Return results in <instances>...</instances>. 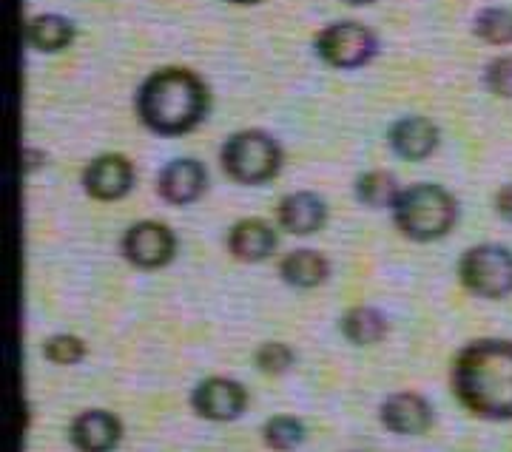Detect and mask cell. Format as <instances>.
Segmentation results:
<instances>
[{"label": "cell", "mask_w": 512, "mask_h": 452, "mask_svg": "<svg viewBox=\"0 0 512 452\" xmlns=\"http://www.w3.org/2000/svg\"><path fill=\"white\" fill-rule=\"evenodd\" d=\"M453 393L481 418H512V342L481 339L467 344L453 362Z\"/></svg>", "instance_id": "1"}, {"label": "cell", "mask_w": 512, "mask_h": 452, "mask_svg": "<svg viewBox=\"0 0 512 452\" xmlns=\"http://www.w3.org/2000/svg\"><path fill=\"white\" fill-rule=\"evenodd\" d=\"M208 114V89L188 69H160L137 91V117L160 137H177Z\"/></svg>", "instance_id": "2"}, {"label": "cell", "mask_w": 512, "mask_h": 452, "mask_svg": "<svg viewBox=\"0 0 512 452\" xmlns=\"http://www.w3.org/2000/svg\"><path fill=\"white\" fill-rule=\"evenodd\" d=\"M393 219L404 236L416 242H433L450 234L456 222V199L441 185L402 188L393 202Z\"/></svg>", "instance_id": "3"}, {"label": "cell", "mask_w": 512, "mask_h": 452, "mask_svg": "<svg viewBox=\"0 0 512 452\" xmlns=\"http://www.w3.org/2000/svg\"><path fill=\"white\" fill-rule=\"evenodd\" d=\"M222 171L234 182L259 185L274 180L282 168V148L265 131H237L220 151Z\"/></svg>", "instance_id": "4"}, {"label": "cell", "mask_w": 512, "mask_h": 452, "mask_svg": "<svg viewBox=\"0 0 512 452\" xmlns=\"http://www.w3.org/2000/svg\"><path fill=\"white\" fill-rule=\"evenodd\" d=\"M458 276L481 299H504L512 293V251L501 245L470 248L458 262Z\"/></svg>", "instance_id": "5"}, {"label": "cell", "mask_w": 512, "mask_h": 452, "mask_svg": "<svg viewBox=\"0 0 512 452\" xmlns=\"http://www.w3.org/2000/svg\"><path fill=\"white\" fill-rule=\"evenodd\" d=\"M316 52L333 69H359L376 55V37L362 23L342 20L319 32Z\"/></svg>", "instance_id": "6"}, {"label": "cell", "mask_w": 512, "mask_h": 452, "mask_svg": "<svg viewBox=\"0 0 512 452\" xmlns=\"http://www.w3.org/2000/svg\"><path fill=\"white\" fill-rule=\"evenodd\" d=\"M123 256L143 271L163 268L174 259V234L163 222H137L123 236Z\"/></svg>", "instance_id": "7"}, {"label": "cell", "mask_w": 512, "mask_h": 452, "mask_svg": "<svg viewBox=\"0 0 512 452\" xmlns=\"http://www.w3.org/2000/svg\"><path fill=\"white\" fill-rule=\"evenodd\" d=\"M194 410L208 421H234L242 416L248 396L242 390V384L234 379H222V376H211L197 384L194 396H191Z\"/></svg>", "instance_id": "8"}, {"label": "cell", "mask_w": 512, "mask_h": 452, "mask_svg": "<svg viewBox=\"0 0 512 452\" xmlns=\"http://www.w3.org/2000/svg\"><path fill=\"white\" fill-rule=\"evenodd\" d=\"M134 185V165L123 154H100L83 171V188L94 199H123Z\"/></svg>", "instance_id": "9"}, {"label": "cell", "mask_w": 512, "mask_h": 452, "mask_svg": "<svg viewBox=\"0 0 512 452\" xmlns=\"http://www.w3.org/2000/svg\"><path fill=\"white\" fill-rule=\"evenodd\" d=\"M72 444L80 452H109L120 444L123 427L106 410H86L72 421Z\"/></svg>", "instance_id": "10"}, {"label": "cell", "mask_w": 512, "mask_h": 452, "mask_svg": "<svg viewBox=\"0 0 512 452\" xmlns=\"http://www.w3.org/2000/svg\"><path fill=\"white\" fill-rule=\"evenodd\" d=\"M279 225L296 236H308L313 231H319L328 219V205L325 199L316 197L311 191H296L279 202V211H276Z\"/></svg>", "instance_id": "11"}, {"label": "cell", "mask_w": 512, "mask_h": 452, "mask_svg": "<svg viewBox=\"0 0 512 452\" xmlns=\"http://www.w3.org/2000/svg\"><path fill=\"white\" fill-rule=\"evenodd\" d=\"M390 148L404 157V160H413L419 163L424 157H430L439 145V128L433 126L427 117H404L399 123L390 126Z\"/></svg>", "instance_id": "12"}, {"label": "cell", "mask_w": 512, "mask_h": 452, "mask_svg": "<svg viewBox=\"0 0 512 452\" xmlns=\"http://www.w3.org/2000/svg\"><path fill=\"white\" fill-rule=\"evenodd\" d=\"M205 188V168L197 160H174L160 171L157 191L171 205H188L200 197Z\"/></svg>", "instance_id": "13"}, {"label": "cell", "mask_w": 512, "mask_h": 452, "mask_svg": "<svg viewBox=\"0 0 512 452\" xmlns=\"http://www.w3.org/2000/svg\"><path fill=\"white\" fill-rule=\"evenodd\" d=\"M430 418V404L416 393H396L382 404V424L396 435L424 433Z\"/></svg>", "instance_id": "14"}, {"label": "cell", "mask_w": 512, "mask_h": 452, "mask_svg": "<svg viewBox=\"0 0 512 452\" xmlns=\"http://www.w3.org/2000/svg\"><path fill=\"white\" fill-rule=\"evenodd\" d=\"M276 234L265 219H239L228 234V251L242 262H262L274 254Z\"/></svg>", "instance_id": "15"}, {"label": "cell", "mask_w": 512, "mask_h": 452, "mask_svg": "<svg viewBox=\"0 0 512 452\" xmlns=\"http://www.w3.org/2000/svg\"><path fill=\"white\" fill-rule=\"evenodd\" d=\"M26 40L37 52H60L66 46H72L74 40V23L60 18V15H37L26 23Z\"/></svg>", "instance_id": "16"}, {"label": "cell", "mask_w": 512, "mask_h": 452, "mask_svg": "<svg viewBox=\"0 0 512 452\" xmlns=\"http://www.w3.org/2000/svg\"><path fill=\"white\" fill-rule=\"evenodd\" d=\"M279 273L293 288L311 290L328 279V262H325V256H319L316 251L302 248V251H293L279 262Z\"/></svg>", "instance_id": "17"}, {"label": "cell", "mask_w": 512, "mask_h": 452, "mask_svg": "<svg viewBox=\"0 0 512 452\" xmlns=\"http://www.w3.org/2000/svg\"><path fill=\"white\" fill-rule=\"evenodd\" d=\"M342 333L353 344H376L387 333V322L376 308H350L342 316Z\"/></svg>", "instance_id": "18"}, {"label": "cell", "mask_w": 512, "mask_h": 452, "mask_svg": "<svg viewBox=\"0 0 512 452\" xmlns=\"http://www.w3.org/2000/svg\"><path fill=\"white\" fill-rule=\"evenodd\" d=\"M402 188L396 185V177L387 171H367L356 180V197L370 208H393Z\"/></svg>", "instance_id": "19"}, {"label": "cell", "mask_w": 512, "mask_h": 452, "mask_svg": "<svg viewBox=\"0 0 512 452\" xmlns=\"http://www.w3.org/2000/svg\"><path fill=\"white\" fill-rule=\"evenodd\" d=\"M484 43H493V46H507L512 43V9H484L476 18V26H473Z\"/></svg>", "instance_id": "20"}, {"label": "cell", "mask_w": 512, "mask_h": 452, "mask_svg": "<svg viewBox=\"0 0 512 452\" xmlns=\"http://www.w3.org/2000/svg\"><path fill=\"white\" fill-rule=\"evenodd\" d=\"M305 441L302 421L291 416H276L265 424V444L276 452H291Z\"/></svg>", "instance_id": "21"}, {"label": "cell", "mask_w": 512, "mask_h": 452, "mask_svg": "<svg viewBox=\"0 0 512 452\" xmlns=\"http://www.w3.org/2000/svg\"><path fill=\"white\" fill-rule=\"evenodd\" d=\"M43 356L52 364H77L86 356V344L80 342L77 336L60 333V336L46 339V344H43Z\"/></svg>", "instance_id": "22"}, {"label": "cell", "mask_w": 512, "mask_h": 452, "mask_svg": "<svg viewBox=\"0 0 512 452\" xmlns=\"http://www.w3.org/2000/svg\"><path fill=\"white\" fill-rule=\"evenodd\" d=\"M291 364H293V350L288 347V344L268 342L256 350V367H259L262 373L279 376V373H285Z\"/></svg>", "instance_id": "23"}, {"label": "cell", "mask_w": 512, "mask_h": 452, "mask_svg": "<svg viewBox=\"0 0 512 452\" xmlns=\"http://www.w3.org/2000/svg\"><path fill=\"white\" fill-rule=\"evenodd\" d=\"M484 83L495 97H512V55L495 57L493 63L487 66Z\"/></svg>", "instance_id": "24"}, {"label": "cell", "mask_w": 512, "mask_h": 452, "mask_svg": "<svg viewBox=\"0 0 512 452\" xmlns=\"http://www.w3.org/2000/svg\"><path fill=\"white\" fill-rule=\"evenodd\" d=\"M495 208H498V214L507 219V222H512V182L498 191V197H495Z\"/></svg>", "instance_id": "25"}, {"label": "cell", "mask_w": 512, "mask_h": 452, "mask_svg": "<svg viewBox=\"0 0 512 452\" xmlns=\"http://www.w3.org/2000/svg\"><path fill=\"white\" fill-rule=\"evenodd\" d=\"M26 154H29V171H32L37 165V160H40V154H35V151H26Z\"/></svg>", "instance_id": "26"}, {"label": "cell", "mask_w": 512, "mask_h": 452, "mask_svg": "<svg viewBox=\"0 0 512 452\" xmlns=\"http://www.w3.org/2000/svg\"><path fill=\"white\" fill-rule=\"evenodd\" d=\"M350 6H365V3H373V0H345Z\"/></svg>", "instance_id": "27"}, {"label": "cell", "mask_w": 512, "mask_h": 452, "mask_svg": "<svg viewBox=\"0 0 512 452\" xmlns=\"http://www.w3.org/2000/svg\"><path fill=\"white\" fill-rule=\"evenodd\" d=\"M228 3H256V0H228Z\"/></svg>", "instance_id": "28"}]
</instances>
